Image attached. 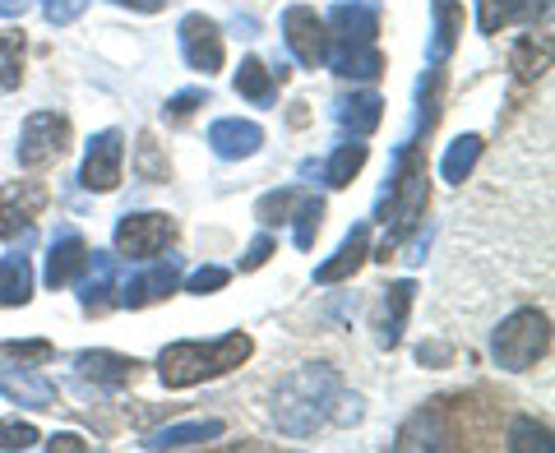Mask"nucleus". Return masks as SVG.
Masks as SVG:
<instances>
[{
	"mask_svg": "<svg viewBox=\"0 0 555 453\" xmlns=\"http://www.w3.org/2000/svg\"><path fill=\"white\" fill-rule=\"evenodd\" d=\"M338 371H328V365H301L297 375H287L283 385L273 393V422L278 430H287L292 440H301L310 435L320 422H328V407H334L338 398Z\"/></svg>",
	"mask_w": 555,
	"mask_h": 453,
	"instance_id": "nucleus-1",
	"label": "nucleus"
},
{
	"mask_svg": "<svg viewBox=\"0 0 555 453\" xmlns=\"http://www.w3.org/2000/svg\"><path fill=\"white\" fill-rule=\"evenodd\" d=\"M250 352H255V342L246 334H222L214 342H171L158 357V375L167 389H190V385H199V379L236 371Z\"/></svg>",
	"mask_w": 555,
	"mask_h": 453,
	"instance_id": "nucleus-2",
	"label": "nucleus"
},
{
	"mask_svg": "<svg viewBox=\"0 0 555 453\" xmlns=\"http://www.w3.org/2000/svg\"><path fill=\"white\" fill-rule=\"evenodd\" d=\"M495 365H505V371H532L537 361L551 352V320L542 310H514V315L495 328Z\"/></svg>",
	"mask_w": 555,
	"mask_h": 453,
	"instance_id": "nucleus-3",
	"label": "nucleus"
},
{
	"mask_svg": "<svg viewBox=\"0 0 555 453\" xmlns=\"http://www.w3.org/2000/svg\"><path fill=\"white\" fill-rule=\"evenodd\" d=\"M426 199H430L426 167L416 163L412 148H403V158H398V181H393V232L385 236V250H379V259H389V250L416 226V218L426 213Z\"/></svg>",
	"mask_w": 555,
	"mask_h": 453,
	"instance_id": "nucleus-4",
	"label": "nucleus"
},
{
	"mask_svg": "<svg viewBox=\"0 0 555 453\" xmlns=\"http://www.w3.org/2000/svg\"><path fill=\"white\" fill-rule=\"evenodd\" d=\"M177 236V222L167 213H126L116 222V255L126 259H153L167 250V241Z\"/></svg>",
	"mask_w": 555,
	"mask_h": 453,
	"instance_id": "nucleus-5",
	"label": "nucleus"
},
{
	"mask_svg": "<svg viewBox=\"0 0 555 453\" xmlns=\"http://www.w3.org/2000/svg\"><path fill=\"white\" fill-rule=\"evenodd\" d=\"M69 148V120L56 112H33L20 134V167H47Z\"/></svg>",
	"mask_w": 555,
	"mask_h": 453,
	"instance_id": "nucleus-6",
	"label": "nucleus"
},
{
	"mask_svg": "<svg viewBox=\"0 0 555 453\" xmlns=\"http://www.w3.org/2000/svg\"><path fill=\"white\" fill-rule=\"evenodd\" d=\"M283 38H287V47H292V56H297L301 65H310V69L324 65L328 47H334L324 20H320L315 10H306V5H292V10L283 14Z\"/></svg>",
	"mask_w": 555,
	"mask_h": 453,
	"instance_id": "nucleus-7",
	"label": "nucleus"
},
{
	"mask_svg": "<svg viewBox=\"0 0 555 453\" xmlns=\"http://www.w3.org/2000/svg\"><path fill=\"white\" fill-rule=\"evenodd\" d=\"M120 158H126V139L120 130H102L89 139V153H83V171L79 181L93 190V195H107L120 185Z\"/></svg>",
	"mask_w": 555,
	"mask_h": 453,
	"instance_id": "nucleus-8",
	"label": "nucleus"
},
{
	"mask_svg": "<svg viewBox=\"0 0 555 453\" xmlns=\"http://www.w3.org/2000/svg\"><path fill=\"white\" fill-rule=\"evenodd\" d=\"M47 185L38 181H10L0 190V241H14L20 232H28L33 218L47 208Z\"/></svg>",
	"mask_w": 555,
	"mask_h": 453,
	"instance_id": "nucleus-9",
	"label": "nucleus"
},
{
	"mask_svg": "<svg viewBox=\"0 0 555 453\" xmlns=\"http://www.w3.org/2000/svg\"><path fill=\"white\" fill-rule=\"evenodd\" d=\"M177 283H181V259L171 255V259H158L153 269L126 277L116 292H120V306L139 310V306H153V301H163V296H171V292H177Z\"/></svg>",
	"mask_w": 555,
	"mask_h": 453,
	"instance_id": "nucleus-10",
	"label": "nucleus"
},
{
	"mask_svg": "<svg viewBox=\"0 0 555 453\" xmlns=\"http://www.w3.org/2000/svg\"><path fill=\"white\" fill-rule=\"evenodd\" d=\"M181 51L190 69H199V75H214L222 69V33L214 20H204V14H185L181 20Z\"/></svg>",
	"mask_w": 555,
	"mask_h": 453,
	"instance_id": "nucleus-11",
	"label": "nucleus"
},
{
	"mask_svg": "<svg viewBox=\"0 0 555 453\" xmlns=\"http://www.w3.org/2000/svg\"><path fill=\"white\" fill-rule=\"evenodd\" d=\"M208 144H214L218 158H228V163H241V158H255L259 144H264V130L255 126V120H214L208 126Z\"/></svg>",
	"mask_w": 555,
	"mask_h": 453,
	"instance_id": "nucleus-12",
	"label": "nucleus"
},
{
	"mask_svg": "<svg viewBox=\"0 0 555 453\" xmlns=\"http://www.w3.org/2000/svg\"><path fill=\"white\" fill-rule=\"evenodd\" d=\"M83 264H89V246H83L79 232H61L56 241H51V255H47V287H69L75 277L83 273Z\"/></svg>",
	"mask_w": 555,
	"mask_h": 453,
	"instance_id": "nucleus-13",
	"label": "nucleus"
},
{
	"mask_svg": "<svg viewBox=\"0 0 555 453\" xmlns=\"http://www.w3.org/2000/svg\"><path fill=\"white\" fill-rule=\"evenodd\" d=\"M324 28H334L328 38L334 42H347V47H357V42H375V33H379V14L371 5H361V0H352V5H334V14L324 20Z\"/></svg>",
	"mask_w": 555,
	"mask_h": 453,
	"instance_id": "nucleus-14",
	"label": "nucleus"
},
{
	"mask_svg": "<svg viewBox=\"0 0 555 453\" xmlns=\"http://www.w3.org/2000/svg\"><path fill=\"white\" fill-rule=\"evenodd\" d=\"M83 310L89 315H102L112 306V292H116V255L107 250H89V264H83Z\"/></svg>",
	"mask_w": 555,
	"mask_h": 453,
	"instance_id": "nucleus-15",
	"label": "nucleus"
},
{
	"mask_svg": "<svg viewBox=\"0 0 555 453\" xmlns=\"http://www.w3.org/2000/svg\"><path fill=\"white\" fill-rule=\"evenodd\" d=\"M0 393L10 403H24V407H56V385H47L42 375H28V371H14V365L0 361Z\"/></svg>",
	"mask_w": 555,
	"mask_h": 453,
	"instance_id": "nucleus-16",
	"label": "nucleus"
},
{
	"mask_svg": "<svg viewBox=\"0 0 555 453\" xmlns=\"http://www.w3.org/2000/svg\"><path fill=\"white\" fill-rule=\"evenodd\" d=\"M366 255H371V226H357L352 236L338 246L334 259H324V264L315 269V283H343V277H352L361 264H366Z\"/></svg>",
	"mask_w": 555,
	"mask_h": 453,
	"instance_id": "nucleus-17",
	"label": "nucleus"
},
{
	"mask_svg": "<svg viewBox=\"0 0 555 453\" xmlns=\"http://www.w3.org/2000/svg\"><path fill=\"white\" fill-rule=\"evenodd\" d=\"M79 375L93 379V385H102V389H120V385H130V379L139 375V361L120 357V352H83L79 357Z\"/></svg>",
	"mask_w": 555,
	"mask_h": 453,
	"instance_id": "nucleus-18",
	"label": "nucleus"
},
{
	"mask_svg": "<svg viewBox=\"0 0 555 453\" xmlns=\"http://www.w3.org/2000/svg\"><path fill=\"white\" fill-rule=\"evenodd\" d=\"M444 444H449V422H444L440 403L422 407L403 430H398V449H444Z\"/></svg>",
	"mask_w": 555,
	"mask_h": 453,
	"instance_id": "nucleus-19",
	"label": "nucleus"
},
{
	"mask_svg": "<svg viewBox=\"0 0 555 453\" xmlns=\"http://www.w3.org/2000/svg\"><path fill=\"white\" fill-rule=\"evenodd\" d=\"M551 0H477V28L481 33H500L509 28L514 20H537V14H546Z\"/></svg>",
	"mask_w": 555,
	"mask_h": 453,
	"instance_id": "nucleus-20",
	"label": "nucleus"
},
{
	"mask_svg": "<svg viewBox=\"0 0 555 453\" xmlns=\"http://www.w3.org/2000/svg\"><path fill=\"white\" fill-rule=\"evenodd\" d=\"M324 61L334 65L343 79H379V75H385V56L375 51V42H357V47L338 42V51L328 47V56H324Z\"/></svg>",
	"mask_w": 555,
	"mask_h": 453,
	"instance_id": "nucleus-21",
	"label": "nucleus"
},
{
	"mask_svg": "<svg viewBox=\"0 0 555 453\" xmlns=\"http://www.w3.org/2000/svg\"><path fill=\"white\" fill-rule=\"evenodd\" d=\"M222 430H228L222 422H185V426H163V430H153L144 444H149V449H195V444L218 440Z\"/></svg>",
	"mask_w": 555,
	"mask_h": 453,
	"instance_id": "nucleus-22",
	"label": "nucleus"
},
{
	"mask_svg": "<svg viewBox=\"0 0 555 453\" xmlns=\"http://www.w3.org/2000/svg\"><path fill=\"white\" fill-rule=\"evenodd\" d=\"M33 296V264L24 255L0 259V306H28Z\"/></svg>",
	"mask_w": 555,
	"mask_h": 453,
	"instance_id": "nucleus-23",
	"label": "nucleus"
},
{
	"mask_svg": "<svg viewBox=\"0 0 555 453\" xmlns=\"http://www.w3.org/2000/svg\"><path fill=\"white\" fill-rule=\"evenodd\" d=\"M412 296H416V287H412V283H393V287H389V296H385V324H379V342H385V347H393L398 338H403V324H408Z\"/></svg>",
	"mask_w": 555,
	"mask_h": 453,
	"instance_id": "nucleus-24",
	"label": "nucleus"
},
{
	"mask_svg": "<svg viewBox=\"0 0 555 453\" xmlns=\"http://www.w3.org/2000/svg\"><path fill=\"white\" fill-rule=\"evenodd\" d=\"M24 33L20 28H0V89H20L24 83Z\"/></svg>",
	"mask_w": 555,
	"mask_h": 453,
	"instance_id": "nucleus-25",
	"label": "nucleus"
},
{
	"mask_svg": "<svg viewBox=\"0 0 555 453\" xmlns=\"http://www.w3.org/2000/svg\"><path fill=\"white\" fill-rule=\"evenodd\" d=\"M379 116H385V102H379L375 93H357V98H347L338 107V120L352 134H371L379 126Z\"/></svg>",
	"mask_w": 555,
	"mask_h": 453,
	"instance_id": "nucleus-26",
	"label": "nucleus"
},
{
	"mask_svg": "<svg viewBox=\"0 0 555 453\" xmlns=\"http://www.w3.org/2000/svg\"><path fill=\"white\" fill-rule=\"evenodd\" d=\"M477 158H481V139H477V134H463V139H454V144H449L444 163H440V177L454 181V185H463L467 171L477 167Z\"/></svg>",
	"mask_w": 555,
	"mask_h": 453,
	"instance_id": "nucleus-27",
	"label": "nucleus"
},
{
	"mask_svg": "<svg viewBox=\"0 0 555 453\" xmlns=\"http://www.w3.org/2000/svg\"><path fill=\"white\" fill-rule=\"evenodd\" d=\"M236 93L259 102V107H269V102H273V69H264V61H241V69H236Z\"/></svg>",
	"mask_w": 555,
	"mask_h": 453,
	"instance_id": "nucleus-28",
	"label": "nucleus"
},
{
	"mask_svg": "<svg viewBox=\"0 0 555 453\" xmlns=\"http://www.w3.org/2000/svg\"><path fill=\"white\" fill-rule=\"evenodd\" d=\"M366 167V144H343L334 158H328V167H324V181L334 185V190H343V185H352V177Z\"/></svg>",
	"mask_w": 555,
	"mask_h": 453,
	"instance_id": "nucleus-29",
	"label": "nucleus"
},
{
	"mask_svg": "<svg viewBox=\"0 0 555 453\" xmlns=\"http://www.w3.org/2000/svg\"><path fill=\"white\" fill-rule=\"evenodd\" d=\"M459 33H463V10L454 0H436V61H444L454 51Z\"/></svg>",
	"mask_w": 555,
	"mask_h": 453,
	"instance_id": "nucleus-30",
	"label": "nucleus"
},
{
	"mask_svg": "<svg viewBox=\"0 0 555 453\" xmlns=\"http://www.w3.org/2000/svg\"><path fill=\"white\" fill-rule=\"evenodd\" d=\"M292 222H297V246H301V250H310V246H315L320 222H324V199L301 195V199H297V208H292Z\"/></svg>",
	"mask_w": 555,
	"mask_h": 453,
	"instance_id": "nucleus-31",
	"label": "nucleus"
},
{
	"mask_svg": "<svg viewBox=\"0 0 555 453\" xmlns=\"http://www.w3.org/2000/svg\"><path fill=\"white\" fill-rule=\"evenodd\" d=\"M509 449L514 453H546L551 440H546V426L528 422V416H518V422L509 426Z\"/></svg>",
	"mask_w": 555,
	"mask_h": 453,
	"instance_id": "nucleus-32",
	"label": "nucleus"
},
{
	"mask_svg": "<svg viewBox=\"0 0 555 453\" xmlns=\"http://www.w3.org/2000/svg\"><path fill=\"white\" fill-rule=\"evenodd\" d=\"M301 199V190H273V195L259 199V222H292V208H297Z\"/></svg>",
	"mask_w": 555,
	"mask_h": 453,
	"instance_id": "nucleus-33",
	"label": "nucleus"
},
{
	"mask_svg": "<svg viewBox=\"0 0 555 453\" xmlns=\"http://www.w3.org/2000/svg\"><path fill=\"white\" fill-rule=\"evenodd\" d=\"M0 352H5L10 361H28V365H47V361H51V352H56V347H51L47 338H24V342H5V347H0Z\"/></svg>",
	"mask_w": 555,
	"mask_h": 453,
	"instance_id": "nucleus-34",
	"label": "nucleus"
},
{
	"mask_svg": "<svg viewBox=\"0 0 555 453\" xmlns=\"http://www.w3.org/2000/svg\"><path fill=\"white\" fill-rule=\"evenodd\" d=\"M38 440H42V435L33 430L28 422H14V416H10V422H0V449H33Z\"/></svg>",
	"mask_w": 555,
	"mask_h": 453,
	"instance_id": "nucleus-35",
	"label": "nucleus"
},
{
	"mask_svg": "<svg viewBox=\"0 0 555 453\" xmlns=\"http://www.w3.org/2000/svg\"><path fill=\"white\" fill-rule=\"evenodd\" d=\"M222 283H228V269H218V264H204V269H195V273H190L185 292H195V296H208V292H218Z\"/></svg>",
	"mask_w": 555,
	"mask_h": 453,
	"instance_id": "nucleus-36",
	"label": "nucleus"
},
{
	"mask_svg": "<svg viewBox=\"0 0 555 453\" xmlns=\"http://www.w3.org/2000/svg\"><path fill=\"white\" fill-rule=\"evenodd\" d=\"M83 10H89V0H42V14L51 24H75Z\"/></svg>",
	"mask_w": 555,
	"mask_h": 453,
	"instance_id": "nucleus-37",
	"label": "nucleus"
},
{
	"mask_svg": "<svg viewBox=\"0 0 555 453\" xmlns=\"http://www.w3.org/2000/svg\"><path fill=\"white\" fill-rule=\"evenodd\" d=\"M269 255H273V236H255V241H250V250H246V259H241V269H246V273L264 269V264H269Z\"/></svg>",
	"mask_w": 555,
	"mask_h": 453,
	"instance_id": "nucleus-38",
	"label": "nucleus"
},
{
	"mask_svg": "<svg viewBox=\"0 0 555 453\" xmlns=\"http://www.w3.org/2000/svg\"><path fill=\"white\" fill-rule=\"evenodd\" d=\"M139 171H144L149 181H158V177H163V163H158V144H153L149 134L139 139Z\"/></svg>",
	"mask_w": 555,
	"mask_h": 453,
	"instance_id": "nucleus-39",
	"label": "nucleus"
},
{
	"mask_svg": "<svg viewBox=\"0 0 555 453\" xmlns=\"http://www.w3.org/2000/svg\"><path fill=\"white\" fill-rule=\"evenodd\" d=\"M199 102H208V98H204V89H190V93H177V98H171V102H167V112L181 120V116H190V112H195Z\"/></svg>",
	"mask_w": 555,
	"mask_h": 453,
	"instance_id": "nucleus-40",
	"label": "nucleus"
},
{
	"mask_svg": "<svg viewBox=\"0 0 555 453\" xmlns=\"http://www.w3.org/2000/svg\"><path fill=\"white\" fill-rule=\"evenodd\" d=\"M514 65H518V75H524V79H532V75H537V47H532V38L518 42V51H514Z\"/></svg>",
	"mask_w": 555,
	"mask_h": 453,
	"instance_id": "nucleus-41",
	"label": "nucleus"
},
{
	"mask_svg": "<svg viewBox=\"0 0 555 453\" xmlns=\"http://www.w3.org/2000/svg\"><path fill=\"white\" fill-rule=\"evenodd\" d=\"M449 357H454V352H449L444 342H422V347H416V361H430V365H444Z\"/></svg>",
	"mask_w": 555,
	"mask_h": 453,
	"instance_id": "nucleus-42",
	"label": "nucleus"
},
{
	"mask_svg": "<svg viewBox=\"0 0 555 453\" xmlns=\"http://www.w3.org/2000/svg\"><path fill=\"white\" fill-rule=\"evenodd\" d=\"M47 449H51V453H56V449H61V453H83L89 444H83L79 435H69V430H65V435H51V440H47Z\"/></svg>",
	"mask_w": 555,
	"mask_h": 453,
	"instance_id": "nucleus-43",
	"label": "nucleus"
},
{
	"mask_svg": "<svg viewBox=\"0 0 555 453\" xmlns=\"http://www.w3.org/2000/svg\"><path fill=\"white\" fill-rule=\"evenodd\" d=\"M116 5H130V10H139V14H158L163 0H116Z\"/></svg>",
	"mask_w": 555,
	"mask_h": 453,
	"instance_id": "nucleus-44",
	"label": "nucleus"
},
{
	"mask_svg": "<svg viewBox=\"0 0 555 453\" xmlns=\"http://www.w3.org/2000/svg\"><path fill=\"white\" fill-rule=\"evenodd\" d=\"M28 0H0V20H14V14H24Z\"/></svg>",
	"mask_w": 555,
	"mask_h": 453,
	"instance_id": "nucleus-45",
	"label": "nucleus"
}]
</instances>
